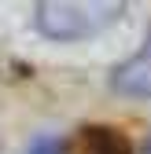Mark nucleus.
<instances>
[{
  "mask_svg": "<svg viewBox=\"0 0 151 154\" xmlns=\"http://www.w3.org/2000/svg\"><path fill=\"white\" fill-rule=\"evenodd\" d=\"M122 15V4H66V0H52V4H37V26L41 33L55 37V41H78V37H92L103 26H111Z\"/></svg>",
  "mask_w": 151,
  "mask_h": 154,
  "instance_id": "f257e3e1",
  "label": "nucleus"
},
{
  "mask_svg": "<svg viewBox=\"0 0 151 154\" xmlns=\"http://www.w3.org/2000/svg\"><path fill=\"white\" fill-rule=\"evenodd\" d=\"M111 85H114V92L122 95H151V33L144 48L133 55V59H125L114 73H111Z\"/></svg>",
  "mask_w": 151,
  "mask_h": 154,
  "instance_id": "f03ea898",
  "label": "nucleus"
},
{
  "mask_svg": "<svg viewBox=\"0 0 151 154\" xmlns=\"http://www.w3.org/2000/svg\"><path fill=\"white\" fill-rule=\"evenodd\" d=\"M81 150H85V154H133V143H129L118 128L88 125V128L81 132Z\"/></svg>",
  "mask_w": 151,
  "mask_h": 154,
  "instance_id": "7ed1b4c3",
  "label": "nucleus"
},
{
  "mask_svg": "<svg viewBox=\"0 0 151 154\" xmlns=\"http://www.w3.org/2000/svg\"><path fill=\"white\" fill-rule=\"evenodd\" d=\"M26 154H66V143H63V140H55V136H41Z\"/></svg>",
  "mask_w": 151,
  "mask_h": 154,
  "instance_id": "20e7f679",
  "label": "nucleus"
}]
</instances>
